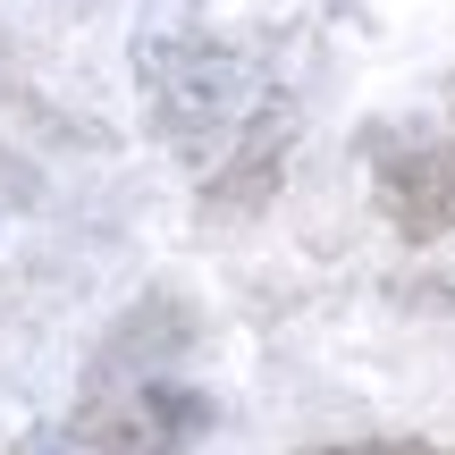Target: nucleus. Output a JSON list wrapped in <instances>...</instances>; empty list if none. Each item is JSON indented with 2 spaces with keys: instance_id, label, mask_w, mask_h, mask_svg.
Instances as JSON below:
<instances>
[{
  "instance_id": "2",
  "label": "nucleus",
  "mask_w": 455,
  "mask_h": 455,
  "mask_svg": "<svg viewBox=\"0 0 455 455\" xmlns=\"http://www.w3.org/2000/svg\"><path fill=\"white\" fill-rule=\"evenodd\" d=\"M379 212L405 244H430L455 228V135L447 144H413V135H379Z\"/></svg>"
},
{
  "instance_id": "1",
  "label": "nucleus",
  "mask_w": 455,
  "mask_h": 455,
  "mask_svg": "<svg viewBox=\"0 0 455 455\" xmlns=\"http://www.w3.org/2000/svg\"><path fill=\"white\" fill-rule=\"evenodd\" d=\"M212 430V396L169 388V379H135V388H101L76 405V447L84 455H186Z\"/></svg>"
},
{
  "instance_id": "4",
  "label": "nucleus",
  "mask_w": 455,
  "mask_h": 455,
  "mask_svg": "<svg viewBox=\"0 0 455 455\" xmlns=\"http://www.w3.org/2000/svg\"><path fill=\"white\" fill-rule=\"evenodd\" d=\"M304 455H447L430 439H363V447H304Z\"/></svg>"
},
{
  "instance_id": "3",
  "label": "nucleus",
  "mask_w": 455,
  "mask_h": 455,
  "mask_svg": "<svg viewBox=\"0 0 455 455\" xmlns=\"http://www.w3.org/2000/svg\"><path fill=\"white\" fill-rule=\"evenodd\" d=\"M287 135H295L287 101H270V110H253V127H244V144L228 152V169H212V186H203V203H212V212H261V203H270V186H278V161H287Z\"/></svg>"
}]
</instances>
